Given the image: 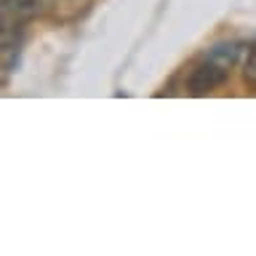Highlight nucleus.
<instances>
[{
    "instance_id": "nucleus-5",
    "label": "nucleus",
    "mask_w": 256,
    "mask_h": 256,
    "mask_svg": "<svg viewBox=\"0 0 256 256\" xmlns=\"http://www.w3.org/2000/svg\"><path fill=\"white\" fill-rule=\"evenodd\" d=\"M243 80L251 88H256V46L248 48L246 54V62H243Z\"/></svg>"
},
{
    "instance_id": "nucleus-3",
    "label": "nucleus",
    "mask_w": 256,
    "mask_h": 256,
    "mask_svg": "<svg viewBox=\"0 0 256 256\" xmlns=\"http://www.w3.org/2000/svg\"><path fill=\"white\" fill-rule=\"evenodd\" d=\"M43 11V0H3V22L27 24Z\"/></svg>"
},
{
    "instance_id": "nucleus-4",
    "label": "nucleus",
    "mask_w": 256,
    "mask_h": 256,
    "mask_svg": "<svg viewBox=\"0 0 256 256\" xmlns=\"http://www.w3.org/2000/svg\"><path fill=\"white\" fill-rule=\"evenodd\" d=\"M88 0H43V8H48L59 19H75V16L86 8Z\"/></svg>"
},
{
    "instance_id": "nucleus-1",
    "label": "nucleus",
    "mask_w": 256,
    "mask_h": 256,
    "mask_svg": "<svg viewBox=\"0 0 256 256\" xmlns=\"http://www.w3.org/2000/svg\"><path fill=\"white\" fill-rule=\"evenodd\" d=\"M240 59V43H219L192 67L187 78V91L192 96H206L227 83L230 70Z\"/></svg>"
},
{
    "instance_id": "nucleus-2",
    "label": "nucleus",
    "mask_w": 256,
    "mask_h": 256,
    "mask_svg": "<svg viewBox=\"0 0 256 256\" xmlns=\"http://www.w3.org/2000/svg\"><path fill=\"white\" fill-rule=\"evenodd\" d=\"M24 24H11L3 22V30H0V38H3V70L6 75L14 72V67L19 64V54H22V43H24Z\"/></svg>"
}]
</instances>
